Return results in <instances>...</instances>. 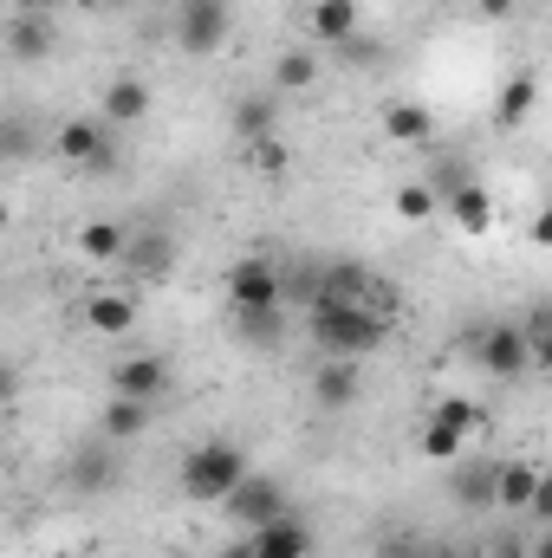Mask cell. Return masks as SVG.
Here are the masks:
<instances>
[{
	"instance_id": "6da1fadb",
	"label": "cell",
	"mask_w": 552,
	"mask_h": 558,
	"mask_svg": "<svg viewBox=\"0 0 552 558\" xmlns=\"http://www.w3.org/2000/svg\"><path fill=\"white\" fill-rule=\"evenodd\" d=\"M384 338H391V318H384L371 299H351V305H312V344H319L325 357L358 364V357H371Z\"/></svg>"
},
{
	"instance_id": "7a4b0ae2",
	"label": "cell",
	"mask_w": 552,
	"mask_h": 558,
	"mask_svg": "<svg viewBox=\"0 0 552 558\" xmlns=\"http://www.w3.org/2000/svg\"><path fill=\"white\" fill-rule=\"evenodd\" d=\"M248 474H254V461H248V448L228 441V435H208V441H195V448L182 454V494H189L195 507H221Z\"/></svg>"
},
{
	"instance_id": "3957f363",
	"label": "cell",
	"mask_w": 552,
	"mask_h": 558,
	"mask_svg": "<svg viewBox=\"0 0 552 558\" xmlns=\"http://www.w3.org/2000/svg\"><path fill=\"white\" fill-rule=\"evenodd\" d=\"M235 33V7L228 0H182L176 7V46L189 59H215Z\"/></svg>"
},
{
	"instance_id": "277c9868",
	"label": "cell",
	"mask_w": 552,
	"mask_h": 558,
	"mask_svg": "<svg viewBox=\"0 0 552 558\" xmlns=\"http://www.w3.org/2000/svg\"><path fill=\"white\" fill-rule=\"evenodd\" d=\"M228 305L235 312H279L286 305V274L274 260H261V254H241L228 267Z\"/></svg>"
},
{
	"instance_id": "5b68a950",
	"label": "cell",
	"mask_w": 552,
	"mask_h": 558,
	"mask_svg": "<svg viewBox=\"0 0 552 558\" xmlns=\"http://www.w3.org/2000/svg\"><path fill=\"white\" fill-rule=\"evenodd\" d=\"M52 143H59V156L72 162V169H111L118 162V143H111V124H98V118H65L59 131H52Z\"/></svg>"
},
{
	"instance_id": "8992f818",
	"label": "cell",
	"mask_w": 552,
	"mask_h": 558,
	"mask_svg": "<svg viewBox=\"0 0 552 558\" xmlns=\"http://www.w3.org/2000/svg\"><path fill=\"white\" fill-rule=\"evenodd\" d=\"M475 428H481V410L461 403V397H448V403H435V416L422 422V454H429V461H455Z\"/></svg>"
},
{
	"instance_id": "52a82bcc",
	"label": "cell",
	"mask_w": 552,
	"mask_h": 558,
	"mask_svg": "<svg viewBox=\"0 0 552 558\" xmlns=\"http://www.w3.org/2000/svg\"><path fill=\"white\" fill-rule=\"evenodd\" d=\"M0 46H7L20 65H39V59H52V46H59V20H52L46 7H20V13L0 26Z\"/></svg>"
},
{
	"instance_id": "ba28073f",
	"label": "cell",
	"mask_w": 552,
	"mask_h": 558,
	"mask_svg": "<svg viewBox=\"0 0 552 558\" xmlns=\"http://www.w3.org/2000/svg\"><path fill=\"white\" fill-rule=\"evenodd\" d=\"M533 364H540V351L527 344L520 325H494V331H481V371H488V377L514 384V377H527Z\"/></svg>"
},
{
	"instance_id": "9c48e42d",
	"label": "cell",
	"mask_w": 552,
	"mask_h": 558,
	"mask_svg": "<svg viewBox=\"0 0 552 558\" xmlns=\"http://www.w3.org/2000/svg\"><path fill=\"white\" fill-rule=\"evenodd\" d=\"M221 513H228L241 533H254V526H267V520L286 513V494H279V481H267V474H248V481L221 500Z\"/></svg>"
},
{
	"instance_id": "30bf717a",
	"label": "cell",
	"mask_w": 552,
	"mask_h": 558,
	"mask_svg": "<svg viewBox=\"0 0 552 558\" xmlns=\"http://www.w3.org/2000/svg\"><path fill=\"white\" fill-rule=\"evenodd\" d=\"M118 260L137 279L156 286V279L176 274V234H169V228H124V254H118Z\"/></svg>"
},
{
	"instance_id": "8fae6325",
	"label": "cell",
	"mask_w": 552,
	"mask_h": 558,
	"mask_svg": "<svg viewBox=\"0 0 552 558\" xmlns=\"http://www.w3.org/2000/svg\"><path fill=\"white\" fill-rule=\"evenodd\" d=\"M442 215H448V228H461V234H488L494 228V195L475 182V175H455L448 189H442V202H435Z\"/></svg>"
},
{
	"instance_id": "7c38bea8",
	"label": "cell",
	"mask_w": 552,
	"mask_h": 558,
	"mask_svg": "<svg viewBox=\"0 0 552 558\" xmlns=\"http://www.w3.org/2000/svg\"><path fill=\"white\" fill-rule=\"evenodd\" d=\"M111 397H131V403H149L156 410V397H169V357H156V351L124 357L111 371Z\"/></svg>"
},
{
	"instance_id": "4fadbf2b",
	"label": "cell",
	"mask_w": 552,
	"mask_h": 558,
	"mask_svg": "<svg viewBox=\"0 0 552 558\" xmlns=\"http://www.w3.org/2000/svg\"><path fill=\"white\" fill-rule=\"evenodd\" d=\"M248 558H312V526L286 507L279 520H267V526L248 533Z\"/></svg>"
},
{
	"instance_id": "5bb4252c",
	"label": "cell",
	"mask_w": 552,
	"mask_h": 558,
	"mask_svg": "<svg viewBox=\"0 0 552 558\" xmlns=\"http://www.w3.org/2000/svg\"><path fill=\"white\" fill-rule=\"evenodd\" d=\"M85 331H98V338H124V331H137V292H118V286L85 292Z\"/></svg>"
},
{
	"instance_id": "9a60e30c",
	"label": "cell",
	"mask_w": 552,
	"mask_h": 558,
	"mask_svg": "<svg viewBox=\"0 0 552 558\" xmlns=\"http://www.w3.org/2000/svg\"><path fill=\"white\" fill-rule=\"evenodd\" d=\"M149 118V85H143L137 72H118L111 85H105V105H98V124H111V131H131Z\"/></svg>"
},
{
	"instance_id": "2e32d148",
	"label": "cell",
	"mask_w": 552,
	"mask_h": 558,
	"mask_svg": "<svg viewBox=\"0 0 552 558\" xmlns=\"http://www.w3.org/2000/svg\"><path fill=\"white\" fill-rule=\"evenodd\" d=\"M540 487H547V474H540L533 461H494V507L520 513V507H533Z\"/></svg>"
},
{
	"instance_id": "e0dca14e",
	"label": "cell",
	"mask_w": 552,
	"mask_h": 558,
	"mask_svg": "<svg viewBox=\"0 0 552 558\" xmlns=\"http://www.w3.org/2000/svg\"><path fill=\"white\" fill-rule=\"evenodd\" d=\"M305 26H312L319 46H345V39L358 33V0H312Z\"/></svg>"
},
{
	"instance_id": "ac0fdd59",
	"label": "cell",
	"mask_w": 552,
	"mask_h": 558,
	"mask_svg": "<svg viewBox=\"0 0 552 558\" xmlns=\"http://www.w3.org/2000/svg\"><path fill=\"white\" fill-rule=\"evenodd\" d=\"M279 124V92H248L241 105H235V137L241 143H267Z\"/></svg>"
},
{
	"instance_id": "d6986e66",
	"label": "cell",
	"mask_w": 552,
	"mask_h": 558,
	"mask_svg": "<svg viewBox=\"0 0 552 558\" xmlns=\"http://www.w3.org/2000/svg\"><path fill=\"white\" fill-rule=\"evenodd\" d=\"M312 397H319L325 410H345V403H358V364H345V357H325V364H319V377H312Z\"/></svg>"
},
{
	"instance_id": "ffe728a7",
	"label": "cell",
	"mask_w": 552,
	"mask_h": 558,
	"mask_svg": "<svg viewBox=\"0 0 552 558\" xmlns=\"http://www.w3.org/2000/svg\"><path fill=\"white\" fill-rule=\"evenodd\" d=\"M384 131H391V143H429L435 118H429L422 105H410V98H404V105H391V111H384Z\"/></svg>"
},
{
	"instance_id": "44dd1931",
	"label": "cell",
	"mask_w": 552,
	"mask_h": 558,
	"mask_svg": "<svg viewBox=\"0 0 552 558\" xmlns=\"http://www.w3.org/2000/svg\"><path fill=\"white\" fill-rule=\"evenodd\" d=\"M149 428V403H131V397H111V410H105V441H131Z\"/></svg>"
},
{
	"instance_id": "7402d4cb",
	"label": "cell",
	"mask_w": 552,
	"mask_h": 558,
	"mask_svg": "<svg viewBox=\"0 0 552 558\" xmlns=\"http://www.w3.org/2000/svg\"><path fill=\"white\" fill-rule=\"evenodd\" d=\"M79 254L85 260H118L124 254V228L118 221H85L79 228Z\"/></svg>"
},
{
	"instance_id": "603a6c76",
	"label": "cell",
	"mask_w": 552,
	"mask_h": 558,
	"mask_svg": "<svg viewBox=\"0 0 552 558\" xmlns=\"http://www.w3.org/2000/svg\"><path fill=\"white\" fill-rule=\"evenodd\" d=\"M312 85H319V59L312 52H279L274 92H312Z\"/></svg>"
},
{
	"instance_id": "cb8c5ba5",
	"label": "cell",
	"mask_w": 552,
	"mask_h": 558,
	"mask_svg": "<svg viewBox=\"0 0 552 558\" xmlns=\"http://www.w3.org/2000/svg\"><path fill=\"white\" fill-rule=\"evenodd\" d=\"M72 474H79L85 494H105V487H111V454H105V448H85V454L72 461Z\"/></svg>"
},
{
	"instance_id": "d4e9b609",
	"label": "cell",
	"mask_w": 552,
	"mask_h": 558,
	"mask_svg": "<svg viewBox=\"0 0 552 558\" xmlns=\"http://www.w3.org/2000/svg\"><path fill=\"white\" fill-rule=\"evenodd\" d=\"M248 344H279V312H235Z\"/></svg>"
},
{
	"instance_id": "484cf974",
	"label": "cell",
	"mask_w": 552,
	"mask_h": 558,
	"mask_svg": "<svg viewBox=\"0 0 552 558\" xmlns=\"http://www.w3.org/2000/svg\"><path fill=\"white\" fill-rule=\"evenodd\" d=\"M397 215H404V221H416V228H422V221L435 215V195H429L422 182H404V189H397Z\"/></svg>"
},
{
	"instance_id": "4316f807",
	"label": "cell",
	"mask_w": 552,
	"mask_h": 558,
	"mask_svg": "<svg viewBox=\"0 0 552 558\" xmlns=\"http://www.w3.org/2000/svg\"><path fill=\"white\" fill-rule=\"evenodd\" d=\"M461 500L468 507H494V461L475 468V474H461Z\"/></svg>"
},
{
	"instance_id": "83f0119b",
	"label": "cell",
	"mask_w": 552,
	"mask_h": 558,
	"mask_svg": "<svg viewBox=\"0 0 552 558\" xmlns=\"http://www.w3.org/2000/svg\"><path fill=\"white\" fill-rule=\"evenodd\" d=\"M533 105V85H514L507 92V105H501V124H520V111Z\"/></svg>"
},
{
	"instance_id": "f1b7e54d",
	"label": "cell",
	"mask_w": 552,
	"mask_h": 558,
	"mask_svg": "<svg viewBox=\"0 0 552 558\" xmlns=\"http://www.w3.org/2000/svg\"><path fill=\"white\" fill-rule=\"evenodd\" d=\"M13 397H20V371L0 357V403H13Z\"/></svg>"
},
{
	"instance_id": "f546056e",
	"label": "cell",
	"mask_w": 552,
	"mask_h": 558,
	"mask_svg": "<svg viewBox=\"0 0 552 558\" xmlns=\"http://www.w3.org/2000/svg\"><path fill=\"white\" fill-rule=\"evenodd\" d=\"M92 13H111V7H131V0H85Z\"/></svg>"
},
{
	"instance_id": "4dcf8cb0",
	"label": "cell",
	"mask_w": 552,
	"mask_h": 558,
	"mask_svg": "<svg viewBox=\"0 0 552 558\" xmlns=\"http://www.w3.org/2000/svg\"><path fill=\"white\" fill-rule=\"evenodd\" d=\"M507 7H514V0H481V13H507Z\"/></svg>"
},
{
	"instance_id": "1f68e13d",
	"label": "cell",
	"mask_w": 552,
	"mask_h": 558,
	"mask_svg": "<svg viewBox=\"0 0 552 558\" xmlns=\"http://www.w3.org/2000/svg\"><path fill=\"white\" fill-rule=\"evenodd\" d=\"M228 558H248V546H235V553H228Z\"/></svg>"
},
{
	"instance_id": "d6a6232c",
	"label": "cell",
	"mask_w": 552,
	"mask_h": 558,
	"mask_svg": "<svg viewBox=\"0 0 552 558\" xmlns=\"http://www.w3.org/2000/svg\"><path fill=\"white\" fill-rule=\"evenodd\" d=\"M455 558H488V553H455Z\"/></svg>"
},
{
	"instance_id": "836d02e7",
	"label": "cell",
	"mask_w": 552,
	"mask_h": 558,
	"mask_svg": "<svg viewBox=\"0 0 552 558\" xmlns=\"http://www.w3.org/2000/svg\"><path fill=\"white\" fill-rule=\"evenodd\" d=\"M26 7H52V0H26Z\"/></svg>"
}]
</instances>
